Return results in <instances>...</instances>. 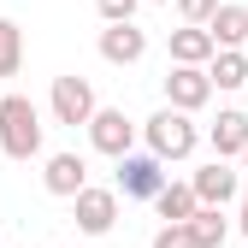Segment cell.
<instances>
[{
    "mask_svg": "<svg viewBox=\"0 0 248 248\" xmlns=\"http://www.w3.org/2000/svg\"><path fill=\"white\" fill-rule=\"evenodd\" d=\"M0 101H6V95H0Z\"/></svg>",
    "mask_w": 248,
    "mask_h": 248,
    "instance_id": "d4e9b609",
    "label": "cell"
},
{
    "mask_svg": "<svg viewBox=\"0 0 248 248\" xmlns=\"http://www.w3.org/2000/svg\"><path fill=\"white\" fill-rule=\"evenodd\" d=\"M154 6H171V0H154Z\"/></svg>",
    "mask_w": 248,
    "mask_h": 248,
    "instance_id": "7402d4cb",
    "label": "cell"
},
{
    "mask_svg": "<svg viewBox=\"0 0 248 248\" xmlns=\"http://www.w3.org/2000/svg\"><path fill=\"white\" fill-rule=\"evenodd\" d=\"M242 166H248V154H242Z\"/></svg>",
    "mask_w": 248,
    "mask_h": 248,
    "instance_id": "cb8c5ba5",
    "label": "cell"
},
{
    "mask_svg": "<svg viewBox=\"0 0 248 248\" xmlns=\"http://www.w3.org/2000/svg\"><path fill=\"white\" fill-rule=\"evenodd\" d=\"M195 195H201V207H231V201H242V177L225 166V160H207L195 177Z\"/></svg>",
    "mask_w": 248,
    "mask_h": 248,
    "instance_id": "ba28073f",
    "label": "cell"
},
{
    "mask_svg": "<svg viewBox=\"0 0 248 248\" xmlns=\"http://www.w3.org/2000/svg\"><path fill=\"white\" fill-rule=\"evenodd\" d=\"M18 65H24V30L0 18V77H18Z\"/></svg>",
    "mask_w": 248,
    "mask_h": 248,
    "instance_id": "e0dca14e",
    "label": "cell"
},
{
    "mask_svg": "<svg viewBox=\"0 0 248 248\" xmlns=\"http://www.w3.org/2000/svg\"><path fill=\"white\" fill-rule=\"evenodd\" d=\"M207 142H213V160H242L248 154V112H236V107H225L219 118L207 124Z\"/></svg>",
    "mask_w": 248,
    "mask_h": 248,
    "instance_id": "30bf717a",
    "label": "cell"
},
{
    "mask_svg": "<svg viewBox=\"0 0 248 248\" xmlns=\"http://www.w3.org/2000/svg\"><path fill=\"white\" fill-rule=\"evenodd\" d=\"M154 207H160V219H166V225H189L195 213H201V195H195V183H166Z\"/></svg>",
    "mask_w": 248,
    "mask_h": 248,
    "instance_id": "5bb4252c",
    "label": "cell"
},
{
    "mask_svg": "<svg viewBox=\"0 0 248 248\" xmlns=\"http://www.w3.org/2000/svg\"><path fill=\"white\" fill-rule=\"evenodd\" d=\"M136 6H142V0H95V12H101L107 24H130V18H136Z\"/></svg>",
    "mask_w": 248,
    "mask_h": 248,
    "instance_id": "d6986e66",
    "label": "cell"
},
{
    "mask_svg": "<svg viewBox=\"0 0 248 248\" xmlns=\"http://www.w3.org/2000/svg\"><path fill=\"white\" fill-rule=\"evenodd\" d=\"M47 107H53V118L59 124H89L101 107H95V89H89V77H53V95H47Z\"/></svg>",
    "mask_w": 248,
    "mask_h": 248,
    "instance_id": "5b68a950",
    "label": "cell"
},
{
    "mask_svg": "<svg viewBox=\"0 0 248 248\" xmlns=\"http://www.w3.org/2000/svg\"><path fill=\"white\" fill-rule=\"evenodd\" d=\"M142 136H148V154H154V160H189V154L201 148V130L189 124V112H177V107H160V112L142 124Z\"/></svg>",
    "mask_w": 248,
    "mask_h": 248,
    "instance_id": "6da1fadb",
    "label": "cell"
},
{
    "mask_svg": "<svg viewBox=\"0 0 248 248\" xmlns=\"http://www.w3.org/2000/svg\"><path fill=\"white\" fill-rule=\"evenodd\" d=\"M154 248H195V236H189V225H160L154 231Z\"/></svg>",
    "mask_w": 248,
    "mask_h": 248,
    "instance_id": "ffe728a7",
    "label": "cell"
},
{
    "mask_svg": "<svg viewBox=\"0 0 248 248\" xmlns=\"http://www.w3.org/2000/svg\"><path fill=\"white\" fill-rule=\"evenodd\" d=\"M0 148H6V160H36L42 154V112L24 95L0 101Z\"/></svg>",
    "mask_w": 248,
    "mask_h": 248,
    "instance_id": "7a4b0ae2",
    "label": "cell"
},
{
    "mask_svg": "<svg viewBox=\"0 0 248 248\" xmlns=\"http://www.w3.org/2000/svg\"><path fill=\"white\" fill-rule=\"evenodd\" d=\"M207 36L219 42V53H242V47H248V6H236V0H225V6L213 12Z\"/></svg>",
    "mask_w": 248,
    "mask_h": 248,
    "instance_id": "7c38bea8",
    "label": "cell"
},
{
    "mask_svg": "<svg viewBox=\"0 0 248 248\" xmlns=\"http://www.w3.org/2000/svg\"><path fill=\"white\" fill-rule=\"evenodd\" d=\"M71 219H77L83 236H107L118 225V189H95V183H89V189L71 201Z\"/></svg>",
    "mask_w": 248,
    "mask_h": 248,
    "instance_id": "8992f818",
    "label": "cell"
},
{
    "mask_svg": "<svg viewBox=\"0 0 248 248\" xmlns=\"http://www.w3.org/2000/svg\"><path fill=\"white\" fill-rule=\"evenodd\" d=\"M236 231L248 236V183H242V213H236Z\"/></svg>",
    "mask_w": 248,
    "mask_h": 248,
    "instance_id": "44dd1931",
    "label": "cell"
},
{
    "mask_svg": "<svg viewBox=\"0 0 248 248\" xmlns=\"http://www.w3.org/2000/svg\"><path fill=\"white\" fill-rule=\"evenodd\" d=\"M42 183H47V195L77 201V195L89 189V160H83V154H53L47 171H42Z\"/></svg>",
    "mask_w": 248,
    "mask_h": 248,
    "instance_id": "9c48e42d",
    "label": "cell"
},
{
    "mask_svg": "<svg viewBox=\"0 0 248 248\" xmlns=\"http://www.w3.org/2000/svg\"><path fill=\"white\" fill-rule=\"evenodd\" d=\"M142 53H148V36L136 24H107L101 30V59H107V65H136Z\"/></svg>",
    "mask_w": 248,
    "mask_h": 248,
    "instance_id": "8fae6325",
    "label": "cell"
},
{
    "mask_svg": "<svg viewBox=\"0 0 248 248\" xmlns=\"http://www.w3.org/2000/svg\"><path fill=\"white\" fill-rule=\"evenodd\" d=\"M207 77H213V89H248V53H213Z\"/></svg>",
    "mask_w": 248,
    "mask_h": 248,
    "instance_id": "2e32d148",
    "label": "cell"
},
{
    "mask_svg": "<svg viewBox=\"0 0 248 248\" xmlns=\"http://www.w3.org/2000/svg\"><path fill=\"white\" fill-rule=\"evenodd\" d=\"M213 53H219V42L207 36V30H195V24H183V30H171V65H213Z\"/></svg>",
    "mask_w": 248,
    "mask_h": 248,
    "instance_id": "4fadbf2b",
    "label": "cell"
},
{
    "mask_svg": "<svg viewBox=\"0 0 248 248\" xmlns=\"http://www.w3.org/2000/svg\"><path fill=\"white\" fill-rule=\"evenodd\" d=\"M189 236H195V248H225V236H231L225 207H201L195 219H189Z\"/></svg>",
    "mask_w": 248,
    "mask_h": 248,
    "instance_id": "9a60e30c",
    "label": "cell"
},
{
    "mask_svg": "<svg viewBox=\"0 0 248 248\" xmlns=\"http://www.w3.org/2000/svg\"><path fill=\"white\" fill-rule=\"evenodd\" d=\"M207 101H213V77H207L201 65H171V71H166V107L201 112Z\"/></svg>",
    "mask_w": 248,
    "mask_h": 248,
    "instance_id": "52a82bcc",
    "label": "cell"
},
{
    "mask_svg": "<svg viewBox=\"0 0 248 248\" xmlns=\"http://www.w3.org/2000/svg\"><path fill=\"white\" fill-rule=\"evenodd\" d=\"M0 160H6V148H0Z\"/></svg>",
    "mask_w": 248,
    "mask_h": 248,
    "instance_id": "603a6c76",
    "label": "cell"
},
{
    "mask_svg": "<svg viewBox=\"0 0 248 248\" xmlns=\"http://www.w3.org/2000/svg\"><path fill=\"white\" fill-rule=\"evenodd\" d=\"M166 160H154V154H124L118 160V195H130V201H160L166 189Z\"/></svg>",
    "mask_w": 248,
    "mask_h": 248,
    "instance_id": "3957f363",
    "label": "cell"
},
{
    "mask_svg": "<svg viewBox=\"0 0 248 248\" xmlns=\"http://www.w3.org/2000/svg\"><path fill=\"white\" fill-rule=\"evenodd\" d=\"M219 6H225V0H177V18H183V24H195V30H207Z\"/></svg>",
    "mask_w": 248,
    "mask_h": 248,
    "instance_id": "ac0fdd59",
    "label": "cell"
},
{
    "mask_svg": "<svg viewBox=\"0 0 248 248\" xmlns=\"http://www.w3.org/2000/svg\"><path fill=\"white\" fill-rule=\"evenodd\" d=\"M89 142L107 160H124V154H136V118H124V107H101L89 118Z\"/></svg>",
    "mask_w": 248,
    "mask_h": 248,
    "instance_id": "277c9868",
    "label": "cell"
}]
</instances>
